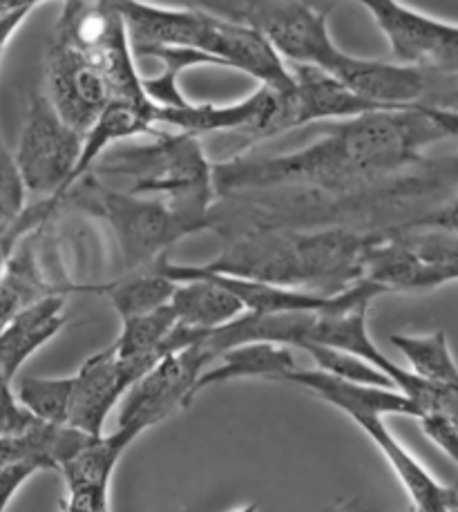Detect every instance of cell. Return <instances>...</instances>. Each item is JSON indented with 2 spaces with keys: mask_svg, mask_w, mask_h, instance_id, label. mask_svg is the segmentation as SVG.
<instances>
[{
  "mask_svg": "<svg viewBox=\"0 0 458 512\" xmlns=\"http://www.w3.org/2000/svg\"><path fill=\"white\" fill-rule=\"evenodd\" d=\"M458 137V110L432 103L336 121L295 153L213 161L217 197L304 191L356 199L423 161L438 141Z\"/></svg>",
  "mask_w": 458,
  "mask_h": 512,
  "instance_id": "1",
  "label": "cell"
},
{
  "mask_svg": "<svg viewBox=\"0 0 458 512\" xmlns=\"http://www.w3.org/2000/svg\"><path fill=\"white\" fill-rule=\"evenodd\" d=\"M126 23L132 54L148 47H188L215 59L222 68L240 70L264 88L286 94L293 74L264 36L235 14L222 16L208 7H168L150 0H110Z\"/></svg>",
  "mask_w": 458,
  "mask_h": 512,
  "instance_id": "2",
  "label": "cell"
},
{
  "mask_svg": "<svg viewBox=\"0 0 458 512\" xmlns=\"http://www.w3.org/2000/svg\"><path fill=\"white\" fill-rule=\"evenodd\" d=\"M141 146L108 150L90 170L101 177H126L132 195L155 197L177 211L213 224V161L202 141L188 132L157 128Z\"/></svg>",
  "mask_w": 458,
  "mask_h": 512,
  "instance_id": "3",
  "label": "cell"
},
{
  "mask_svg": "<svg viewBox=\"0 0 458 512\" xmlns=\"http://www.w3.org/2000/svg\"><path fill=\"white\" fill-rule=\"evenodd\" d=\"M340 264L338 237L329 229L255 226L228 235L222 253L199 267L224 276L329 293L338 282Z\"/></svg>",
  "mask_w": 458,
  "mask_h": 512,
  "instance_id": "4",
  "label": "cell"
},
{
  "mask_svg": "<svg viewBox=\"0 0 458 512\" xmlns=\"http://www.w3.org/2000/svg\"><path fill=\"white\" fill-rule=\"evenodd\" d=\"M63 202L76 204L110 226L119 244L123 273L146 269L184 237L213 229L208 220L181 213L161 199L110 188L94 173L81 177Z\"/></svg>",
  "mask_w": 458,
  "mask_h": 512,
  "instance_id": "5",
  "label": "cell"
},
{
  "mask_svg": "<svg viewBox=\"0 0 458 512\" xmlns=\"http://www.w3.org/2000/svg\"><path fill=\"white\" fill-rule=\"evenodd\" d=\"M83 139V132L72 128L43 92L32 94L14 159L27 191L43 195L52 211L72 188Z\"/></svg>",
  "mask_w": 458,
  "mask_h": 512,
  "instance_id": "6",
  "label": "cell"
},
{
  "mask_svg": "<svg viewBox=\"0 0 458 512\" xmlns=\"http://www.w3.org/2000/svg\"><path fill=\"white\" fill-rule=\"evenodd\" d=\"M235 16L260 32L286 65H311L336 77L349 59L331 39L329 12L309 0H244Z\"/></svg>",
  "mask_w": 458,
  "mask_h": 512,
  "instance_id": "7",
  "label": "cell"
},
{
  "mask_svg": "<svg viewBox=\"0 0 458 512\" xmlns=\"http://www.w3.org/2000/svg\"><path fill=\"white\" fill-rule=\"evenodd\" d=\"M211 363L213 356L199 343L166 354L123 396L119 428L135 430L141 436L168 416L186 410L195 401L197 378Z\"/></svg>",
  "mask_w": 458,
  "mask_h": 512,
  "instance_id": "8",
  "label": "cell"
},
{
  "mask_svg": "<svg viewBox=\"0 0 458 512\" xmlns=\"http://www.w3.org/2000/svg\"><path fill=\"white\" fill-rule=\"evenodd\" d=\"M45 81L54 110L79 132H88L110 103V88L97 54L54 30L45 56Z\"/></svg>",
  "mask_w": 458,
  "mask_h": 512,
  "instance_id": "9",
  "label": "cell"
},
{
  "mask_svg": "<svg viewBox=\"0 0 458 512\" xmlns=\"http://www.w3.org/2000/svg\"><path fill=\"white\" fill-rule=\"evenodd\" d=\"M385 34L398 63L458 77V23H447L400 0H356Z\"/></svg>",
  "mask_w": 458,
  "mask_h": 512,
  "instance_id": "10",
  "label": "cell"
},
{
  "mask_svg": "<svg viewBox=\"0 0 458 512\" xmlns=\"http://www.w3.org/2000/svg\"><path fill=\"white\" fill-rule=\"evenodd\" d=\"M164 356L121 358L114 345L85 358L79 372L72 376V396L68 425L83 434L99 436L106 428L110 412L121 398L146 376Z\"/></svg>",
  "mask_w": 458,
  "mask_h": 512,
  "instance_id": "11",
  "label": "cell"
},
{
  "mask_svg": "<svg viewBox=\"0 0 458 512\" xmlns=\"http://www.w3.org/2000/svg\"><path fill=\"white\" fill-rule=\"evenodd\" d=\"M289 70L293 74V88L286 94H278V112L273 117L269 139L316 121H345L367 112L394 110L358 97L345 83L320 68L289 65Z\"/></svg>",
  "mask_w": 458,
  "mask_h": 512,
  "instance_id": "12",
  "label": "cell"
},
{
  "mask_svg": "<svg viewBox=\"0 0 458 512\" xmlns=\"http://www.w3.org/2000/svg\"><path fill=\"white\" fill-rule=\"evenodd\" d=\"M275 112H278V92L260 85L246 99L231 106H215V103H186L184 108H157L155 121L159 128L188 132V135H233L242 137L235 157L246 155V150L257 141L269 139V130Z\"/></svg>",
  "mask_w": 458,
  "mask_h": 512,
  "instance_id": "13",
  "label": "cell"
},
{
  "mask_svg": "<svg viewBox=\"0 0 458 512\" xmlns=\"http://www.w3.org/2000/svg\"><path fill=\"white\" fill-rule=\"evenodd\" d=\"M157 269L166 278L177 282L168 307L173 309L177 325L211 331L219 329L246 314V309L231 291L217 284L213 278L199 273L193 264L170 262L168 255L157 260Z\"/></svg>",
  "mask_w": 458,
  "mask_h": 512,
  "instance_id": "14",
  "label": "cell"
},
{
  "mask_svg": "<svg viewBox=\"0 0 458 512\" xmlns=\"http://www.w3.org/2000/svg\"><path fill=\"white\" fill-rule=\"evenodd\" d=\"M349 419L365 432L371 443L376 445L378 452L383 454L389 468L394 470L400 486L405 488L409 501H412V512H447L452 504V486L438 481L403 443H400L394 432L387 428L385 416L358 412L351 414Z\"/></svg>",
  "mask_w": 458,
  "mask_h": 512,
  "instance_id": "15",
  "label": "cell"
},
{
  "mask_svg": "<svg viewBox=\"0 0 458 512\" xmlns=\"http://www.w3.org/2000/svg\"><path fill=\"white\" fill-rule=\"evenodd\" d=\"M278 383L298 385L347 416L358 412L378 416H412V419L418 416V407L403 392L391 390V387L349 383L331 374H324L320 369L295 367L289 374H284Z\"/></svg>",
  "mask_w": 458,
  "mask_h": 512,
  "instance_id": "16",
  "label": "cell"
},
{
  "mask_svg": "<svg viewBox=\"0 0 458 512\" xmlns=\"http://www.w3.org/2000/svg\"><path fill=\"white\" fill-rule=\"evenodd\" d=\"M65 309H68L65 293H50L25 307L0 329V372L9 381L14 383L27 360L61 334L68 322Z\"/></svg>",
  "mask_w": 458,
  "mask_h": 512,
  "instance_id": "17",
  "label": "cell"
},
{
  "mask_svg": "<svg viewBox=\"0 0 458 512\" xmlns=\"http://www.w3.org/2000/svg\"><path fill=\"white\" fill-rule=\"evenodd\" d=\"M213 367H206L197 378L195 396L213 385L240 381V378H264V381L278 383L284 374L295 369V356L291 347L269 340H253L224 349Z\"/></svg>",
  "mask_w": 458,
  "mask_h": 512,
  "instance_id": "18",
  "label": "cell"
},
{
  "mask_svg": "<svg viewBox=\"0 0 458 512\" xmlns=\"http://www.w3.org/2000/svg\"><path fill=\"white\" fill-rule=\"evenodd\" d=\"M139 439L135 430L117 428L110 434L88 436L85 443L61 466L68 492L88 490V492H108L119 461L132 443Z\"/></svg>",
  "mask_w": 458,
  "mask_h": 512,
  "instance_id": "19",
  "label": "cell"
},
{
  "mask_svg": "<svg viewBox=\"0 0 458 512\" xmlns=\"http://www.w3.org/2000/svg\"><path fill=\"white\" fill-rule=\"evenodd\" d=\"M177 282L166 278L164 273L157 269V262L150 264L146 269L123 273L119 280H112L106 284H92V287H79L76 291H88L106 296L114 311H117L121 320L150 314L159 307H166Z\"/></svg>",
  "mask_w": 458,
  "mask_h": 512,
  "instance_id": "20",
  "label": "cell"
},
{
  "mask_svg": "<svg viewBox=\"0 0 458 512\" xmlns=\"http://www.w3.org/2000/svg\"><path fill=\"white\" fill-rule=\"evenodd\" d=\"M50 293L65 291L52 287V284L43 278V273L34 260L30 242L21 240L14 253L9 255L7 267L3 271V276H0V329H3L16 314H21L25 307H30L32 302L45 296H50Z\"/></svg>",
  "mask_w": 458,
  "mask_h": 512,
  "instance_id": "21",
  "label": "cell"
},
{
  "mask_svg": "<svg viewBox=\"0 0 458 512\" xmlns=\"http://www.w3.org/2000/svg\"><path fill=\"white\" fill-rule=\"evenodd\" d=\"M389 343L407 360V369L423 381L441 387H458V363L445 331L409 336L391 334Z\"/></svg>",
  "mask_w": 458,
  "mask_h": 512,
  "instance_id": "22",
  "label": "cell"
},
{
  "mask_svg": "<svg viewBox=\"0 0 458 512\" xmlns=\"http://www.w3.org/2000/svg\"><path fill=\"white\" fill-rule=\"evenodd\" d=\"M27 186L16 166L14 153L0 139V249L12 255L18 242L25 240L21 220L27 211Z\"/></svg>",
  "mask_w": 458,
  "mask_h": 512,
  "instance_id": "23",
  "label": "cell"
},
{
  "mask_svg": "<svg viewBox=\"0 0 458 512\" xmlns=\"http://www.w3.org/2000/svg\"><path fill=\"white\" fill-rule=\"evenodd\" d=\"M177 327L173 309L168 305L150 314L121 320V334L114 340V349L121 358L130 356H166V340Z\"/></svg>",
  "mask_w": 458,
  "mask_h": 512,
  "instance_id": "24",
  "label": "cell"
},
{
  "mask_svg": "<svg viewBox=\"0 0 458 512\" xmlns=\"http://www.w3.org/2000/svg\"><path fill=\"white\" fill-rule=\"evenodd\" d=\"M72 376H25L16 385V398L36 421L68 425Z\"/></svg>",
  "mask_w": 458,
  "mask_h": 512,
  "instance_id": "25",
  "label": "cell"
},
{
  "mask_svg": "<svg viewBox=\"0 0 458 512\" xmlns=\"http://www.w3.org/2000/svg\"><path fill=\"white\" fill-rule=\"evenodd\" d=\"M300 349L304 354H309L313 358L316 369H320V372H324V374H331V376L342 378V381H349V383L391 387V390H396L394 383H391L389 378L380 372V369L369 365L367 360H362L349 352H342V349L327 347V345H313V343L302 345Z\"/></svg>",
  "mask_w": 458,
  "mask_h": 512,
  "instance_id": "26",
  "label": "cell"
},
{
  "mask_svg": "<svg viewBox=\"0 0 458 512\" xmlns=\"http://www.w3.org/2000/svg\"><path fill=\"white\" fill-rule=\"evenodd\" d=\"M416 421L427 439L458 466V421L454 416L443 412H423Z\"/></svg>",
  "mask_w": 458,
  "mask_h": 512,
  "instance_id": "27",
  "label": "cell"
},
{
  "mask_svg": "<svg viewBox=\"0 0 458 512\" xmlns=\"http://www.w3.org/2000/svg\"><path fill=\"white\" fill-rule=\"evenodd\" d=\"M36 423L34 416L18 403L14 383L0 372V436L21 434Z\"/></svg>",
  "mask_w": 458,
  "mask_h": 512,
  "instance_id": "28",
  "label": "cell"
},
{
  "mask_svg": "<svg viewBox=\"0 0 458 512\" xmlns=\"http://www.w3.org/2000/svg\"><path fill=\"white\" fill-rule=\"evenodd\" d=\"M38 472H41V468L34 466V463H7V466H0V512L9 508L18 490Z\"/></svg>",
  "mask_w": 458,
  "mask_h": 512,
  "instance_id": "29",
  "label": "cell"
},
{
  "mask_svg": "<svg viewBox=\"0 0 458 512\" xmlns=\"http://www.w3.org/2000/svg\"><path fill=\"white\" fill-rule=\"evenodd\" d=\"M405 229H432L458 237V199L436 208V211H429L427 215L418 217V220H412L405 224Z\"/></svg>",
  "mask_w": 458,
  "mask_h": 512,
  "instance_id": "30",
  "label": "cell"
},
{
  "mask_svg": "<svg viewBox=\"0 0 458 512\" xmlns=\"http://www.w3.org/2000/svg\"><path fill=\"white\" fill-rule=\"evenodd\" d=\"M110 508L108 492L72 490L63 501V512H101Z\"/></svg>",
  "mask_w": 458,
  "mask_h": 512,
  "instance_id": "31",
  "label": "cell"
},
{
  "mask_svg": "<svg viewBox=\"0 0 458 512\" xmlns=\"http://www.w3.org/2000/svg\"><path fill=\"white\" fill-rule=\"evenodd\" d=\"M30 14L32 12H14L0 16V59H3V54L7 50V43L12 41V36L18 32V27L27 21Z\"/></svg>",
  "mask_w": 458,
  "mask_h": 512,
  "instance_id": "32",
  "label": "cell"
},
{
  "mask_svg": "<svg viewBox=\"0 0 458 512\" xmlns=\"http://www.w3.org/2000/svg\"><path fill=\"white\" fill-rule=\"evenodd\" d=\"M322 512H360V510L356 506H351V504H336V506L324 508Z\"/></svg>",
  "mask_w": 458,
  "mask_h": 512,
  "instance_id": "33",
  "label": "cell"
},
{
  "mask_svg": "<svg viewBox=\"0 0 458 512\" xmlns=\"http://www.w3.org/2000/svg\"><path fill=\"white\" fill-rule=\"evenodd\" d=\"M311 5H316V7H320V9H324V12H329L331 14V9H333V5L338 3V0H309Z\"/></svg>",
  "mask_w": 458,
  "mask_h": 512,
  "instance_id": "34",
  "label": "cell"
},
{
  "mask_svg": "<svg viewBox=\"0 0 458 512\" xmlns=\"http://www.w3.org/2000/svg\"><path fill=\"white\" fill-rule=\"evenodd\" d=\"M231 512H260V506H257L255 501H248V504L237 506V508H233Z\"/></svg>",
  "mask_w": 458,
  "mask_h": 512,
  "instance_id": "35",
  "label": "cell"
},
{
  "mask_svg": "<svg viewBox=\"0 0 458 512\" xmlns=\"http://www.w3.org/2000/svg\"><path fill=\"white\" fill-rule=\"evenodd\" d=\"M447 512H458V481L452 483V504L447 508Z\"/></svg>",
  "mask_w": 458,
  "mask_h": 512,
  "instance_id": "36",
  "label": "cell"
},
{
  "mask_svg": "<svg viewBox=\"0 0 458 512\" xmlns=\"http://www.w3.org/2000/svg\"><path fill=\"white\" fill-rule=\"evenodd\" d=\"M193 3L202 5V7H213V3H208V0H193Z\"/></svg>",
  "mask_w": 458,
  "mask_h": 512,
  "instance_id": "37",
  "label": "cell"
},
{
  "mask_svg": "<svg viewBox=\"0 0 458 512\" xmlns=\"http://www.w3.org/2000/svg\"><path fill=\"white\" fill-rule=\"evenodd\" d=\"M101 512H110V508H106V510H101Z\"/></svg>",
  "mask_w": 458,
  "mask_h": 512,
  "instance_id": "38",
  "label": "cell"
}]
</instances>
